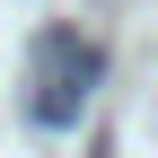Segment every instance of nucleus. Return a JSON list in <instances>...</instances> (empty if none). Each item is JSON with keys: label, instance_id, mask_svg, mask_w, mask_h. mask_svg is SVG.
<instances>
[{"label": "nucleus", "instance_id": "nucleus-1", "mask_svg": "<svg viewBox=\"0 0 158 158\" xmlns=\"http://www.w3.org/2000/svg\"><path fill=\"white\" fill-rule=\"evenodd\" d=\"M97 44H79L70 27H53L44 44H35V97H27V114L44 132H62V123H79L88 114V88H97Z\"/></svg>", "mask_w": 158, "mask_h": 158}]
</instances>
